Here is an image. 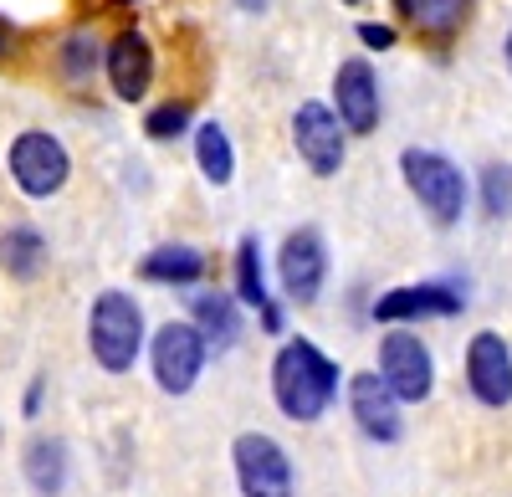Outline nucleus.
I'll return each mask as SVG.
<instances>
[{"instance_id": "18", "label": "nucleus", "mask_w": 512, "mask_h": 497, "mask_svg": "<svg viewBox=\"0 0 512 497\" xmlns=\"http://www.w3.org/2000/svg\"><path fill=\"white\" fill-rule=\"evenodd\" d=\"M41 267H47V236L36 226L16 221L0 231V272H11L16 282H31V277H41Z\"/></svg>"}, {"instance_id": "25", "label": "nucleus", "mask_w": 512, "mask_h": 497, "mask_svg": "<svg viewBox=\"0 0 512 497\" xmlns=\"http://www.w3.org/2000/svg\"><path fill=\"white\" fill-rule=\"evenodd\" d=\"M354 31H359V41H364V52H390L395 41H400V31H395L390 21H359Z\"/></svg>"}, {"instance_id": "22", "label": "nucleus", "mask_w": 512, "mask_h": 497, "mask_svg": "<svg viewBox=\"0 0 512 497\" xmlns=\"http://www.w3.org/2000/svg\"><path fill=\"white\" fill-rule=\"evenodd\" d=\"M466 16H472V0H410V26H420L425 36H456L466 26Z\"/></svg>"}, {"instance_id": "26", "label": "nucleus", "mask_w": 512, "mask_h": 497, "mask_svg": "<svg viewBox=\"0 0 512 497\" xmlns=\"http://www.w3.org/2000/svg\"><path fill=\"white\" fill-rule=\"evenodd\" d=\"M236 11H246V16H267L272 11V0H231Z\"/></svg>"}, {"instance_id": "11", "label": "nucleus", "mask_w": 512, "mask_h": 497, "mask_svg": "<svg viewBox=\"0 0 512 497\" xmlns=\"http://www.w3.org/2000/svg\"><path fill=\"white\" fill-rule=\"evenodd\" d=\"M466 308V287L461 282H405V287H390V293L374 298V323H390V328H405V323H425V318H456Z\"/></svg>"}, {"instance_id": "31", "label": "nucleus", "mask_w": 512, "mask_h": 497, "mask_svg": "<svg viewBox=\"0 0 512 497\" xmlns=\"http://www.w3.org/2000/svg\"><path fill=\"white\" fill-rule=\"evenodd\" d=\"M344 6H364V0H344Z\"/></svg>"}, {"instance_id": "20", "label": "nucleus", "mask_w": 512, "mask_h": 497, "mask_svg": "<svg viewBox=\"0 0 512 497\" xmlns=\"http://www.w3.org/2000/svg\"><path fill=\"white\" fill-rule=\"evenodd\" d=\"M236 303H246V308H256V313L272 303V293H267L262 241H256V236H241V241H236Z\"/></svg>"}, {"instance_id": "15", "label": "nucleus", "mask_w": 512, "mask_h": 497, "mask_svg": "<svg viewBox=\"0 0 512 497\" xmlns=\"http://www.w3.org/2000/svg\"><path fill=\"white\" fill-rule=\"evenodd\" d=\"M190 323H195V334L205 339L210 354L236 349V344H241V328H246L241 303H236L231 293H221V287H210V293H195V298H190Z\"/></svg>"}, {"instance_id": "27", "label": "nucleus", "mask_w": 512, "mask_h": 497, "mask_svg": "<svg viewBox=\"0 0 512 497\" xmlns=\"http://www.w3.org/2000/svg\"><path fill=\"white\" fill-rule=\"evenodd\" d=\"M11 41H16V26H11L6 16H0V57H6V52H11Z\"/></svg>"}, {"instance_id": "7", "label": "nucleus", "mask_w": 512, "mask_h": 497, "mask_svg": "<svg viewBox=\"0 0 512 497\" xmlns=\"http://www.w3.org/2000/svg\"><path fill=\"white\" fill-rule=\"evenodd\" d=\"M231 467H236L241 497H297L292 457L282 451V441H272L267 431H241L231 441Z\"/></svg>"}, {"instance_id": "16", "label": "nucleus", "mask_w": 512, "mask_h": 497, "mask_svg": "<svg viewBox=\"0 0 512 497\" xmlns=\"http://www.w3.org/2000/svg\"><path fill=\"white\" fill-rule=\"evenodd\" d=\"M205 267L210 262H205L200 246H190V241H159L154 252H144L139 277L154 282V287H195L205 277Z\"/></svg>"}, {"instance_id": "6", "label": "nucleus", "mask_w": 512, "mask_h": 497, "mask_svg": "<svg viewBox=\"0 0 512 497\" xmlns=\"http://www.w3.org/2000/svg\"><path fill=\"white\" fill-rule=\"evenodd\" d=\"M374 375L390 385V395L400 405H420L436 390V354L420 334H410V328H390V334L379 339V369Z\"/></svg>"}, {"instance_id": "1", "label": "nucleus", "mask_w": 512, "mask_h": 497, "mask_svg": "<svg viewBox=\"0 0 512 497\" xmlns=\"http://www.w3.org/2000/svg\"><path fill=\"white\" fill-rule=\"evenodd\" d=\"M338 380H344V369L338 359H328L313 339H287L272 359V400L287 421L297 426H313L328 416V405L338 400Z\"/></svg>"}, {"instance_id": "12", "label": "nucleus", "mask_w": 512, "mask_h": 497, "mask_svg": "<svg viewBox=\"0 0 512 497\" xmlns=\"http://www.w3.org/2000/svg\"><path fill=\"white\" fill-rule=\"evenodd\" d=\"M466 390L487 410L512 405V344L497 328H482V334L466 339Z\"/></svg>"}, {"instance_id": "2", "label": "nucleus", "mask_w": 512, "mask_h": 497, "mask_svg": "<svg viewBox=\"0 0 512 497\" xmlns=\"http://www.w3.org/2000/svg\"><path fill=\"white\" fill-rule=\"evenodd\" d=\"M88 354L103 375H128L144 354V308L118 287L98 293L88 308Z\"/></svg>"}, {"instance_id": "4", "label": "nucleus", "mask_w": 512, "mask_h": 497, "mask_svg": "<svg viewBox=\"0 0 512 497\" xmlns=\"http://www.w3.org/2000/svg\"><path fill=\"white\" fill-rule=\"evenodd\" d=\"M6 175L26 200H52L72 180V154L52 129H21L6 149Z\"/></svg>"}, {"instance_id": "5", "label": "nucleus", "mask_w": 512, "mask_h": 497, "mask_svg": "<svg viewBox=\"0 0 512 497\" xmlns=\"http://www.w3.org/2000/svg\"><path fill=\"white\" fill-rule=\"evenodd\" d=\"M205 339L195 334V323L190 318H169L164 328H154V339H149V369H154V385L164 395H190L205 375Z\"/></svg>"}, {"instance_id": "29", "label": "nucleus", "mask_w": 512, "mask_h": 497, "mask_svg": "<svg viewBox=\"0 0 512 497\" xmlns=\"http://www.w3.org/2000/svg\"><path fill=\"white\" fill-rule=\"evenodd\" d=\"M502 62H507V77H512V26H507V36H502Z\"/></svg>"}, {"instance_id": "19", "label": "nucleus", "mask_w": 512, "mask_h": 497, "mask_svg": "<svg viewBox=\"0 0 512 497\" xmlns=\"http://www.w3.org/2000/svg\"><path fill=\"white\" fill-rule=\"evenodd\" d=\"M195 170L205 175V185H216V190L236 180V149H231L226 123L205 118L200 129H195Z\"/></svg>"}, {"instance_id": "13", "label": "nucleus", "mask_w": 512, "mask_h": 497, "mask_svg": "<svg viewBox=\"0 0 512 497\" xmlns=\"http://www.w3.org/2000/svg\"><path fill=\"white\" fill-rule=\"evenodd\" d=\"M154 72H159L154 47H149V36L134 31V26L118 31L103 47V77H108V88H113L118 103H144L149 88H154Z\"/></svg>"}, {"instance_id": "9", "label": "nucleus", "mask_w": 512, "mask_h": 497, "mask_svg": "<svg viewBox=\"0 0 512 497\" xmlns=\"http://www.w3.org/2000/svg\"><path fill=\"white\" fill-rule=\"evenodd\" d=\"M277 282H282V293L297 303V308H308L323 298V282H328V241L318 226H297L282 236V252H277Z\"/></svg>"}, {"instance_id": "8", "label": "nucleus", "mask_w": 512, "mask_h": 497, "mask_svg": "<svg viewBox=\"0 0 512 497\" xmlns=\"http://www.w3.org/2000/svg\"><path fill=\"white\" fill-rule=\"evenodd\" d=\"M292 149L318 180H333L338 170H344L349 134H344V123H338V113L323 98L297 103V113H292Z\"/></svg>"}, {"instance_id": "21", "label": "nucleus", "mask_w": 512, "mask_h": 497, "mask_svg": "<svg viewBox=\"0 0 512 497\" xmlns=\"http://www.w3.org/2000/svg\"><path fill=\"white\" fill-rule=\"evenodd\" d=\"M98 67H103V47H98V31L77 26V31H67V36L57 41V72H62L67 82H88V77H93Z\"/></svg>"}, {"instance_id": "3", "label": "nucleus", "mask_w": 512, "mask_h": 497, "mask_svg": "<svg viewBox=\"0 0 512 497\" xmlns=\"http://www.w3.org/2000/svg\"><path fill=\"white\" fill-rule=\"evenodd\" d=\"M400 175L410 185V195L420 200V211L431 216L441 231H451L466 216V200H472V180L461 175V164L441 149H405L400 154Z\"/></svg>"}, {"instance_id": "17", "label": "nucleus", "mask_w": 512, "mask_h": 497, "mask_svg": "<svg viewBox=\"0 0 512 497\" xmlns=\"http://www.w3.org/2000/svg\"><path fill=\"white\" fill-rule=\"evenodd\" d=\"M21 472L31 482V492L41 497H57L72 477V457H67V441L62 436H31L21 451Z\"/></svg>"}, {"instance_id": "23", "label": "nucleus", "mask_w": 512, "mask_h": 497, "mask_svg": "<svg viewBox=\"0 0 512 497\" xmlns=\"http://www.w3.org/2000/svg\"><path fill=\"white\" fill-rule=\"evenodd\" d=\"M477 195H482V216L487 221H512V164L492 159L482 180H477Z\"/></svg>"}, {"instance_id": "30", "label": "nucleus", "mask_w": 512, "mask_h": 497, "mask_svg": "<svg viewBox=\"0 0 512 497\" xmlns=\"http://www.w3.org/2000/svg\"><path fill=\"white\" fill-rule=\"evenodd\" d=\"M395 16H400V21H410V0H395Z\"/></svg>"}, {"instance_id": "14", "label": "nucleus", "mask_w": 512, "mask_h": 497, "mask_svg": "<svg viewBox=\"0 0 512 497\" xmlns=\"http://www.w3.org/2000/svg\"><path fill=\"white\" fill-rule=\"evenodd\" d=\"M349 416L354 426L369 436V441H400L405 436V416H400V400L390 395V385H384L374 369H364V375L349 380Z\"/></svg>"}, {"instance_id": "24", "label": "nucleus", "mask_w": 512, "mask_h": 497, "mask_svg": "<svg viewBox=\"0 0 512 497\" xmlns=\"http://www.w3.org/2000/svg\"><path fill=\"white\" fill-rule=\"evenodd\" d=\"M190 123H195V108H190L185 98H169V103H159V108L144 113V134H149L154 144H169V139L190 134Z\"/></svg>"}, {"instance_id": "10", "label": "nucleus", "mask_w": 512, "mask_h": 497, "mask_svg": "<svg viewBox=\"0 0 512 497\" xmlns=\"http://www.w3.org/2000/svg\"><path fill=\"white\" fill-rule=\"evenodd\" d=\"M338 123H344V134L354 139H369L384 118V98H379V72L369 57H344L333 72V103Z\"/></svg>"}, {"instance_id": "28", "label": "nucleus", "mask_w": 512, "mask_h": 497, "mask_svg": "<svg viewBox=\"0 0 512 497\" xmlns=\"http://www.w3.org/2000/svg\"><path fill=\"white\" fill-rule=\"evenodd\" d=\"M41 410V380H31V390H26V416H36Z\"/></svg>"}]
</instances>
